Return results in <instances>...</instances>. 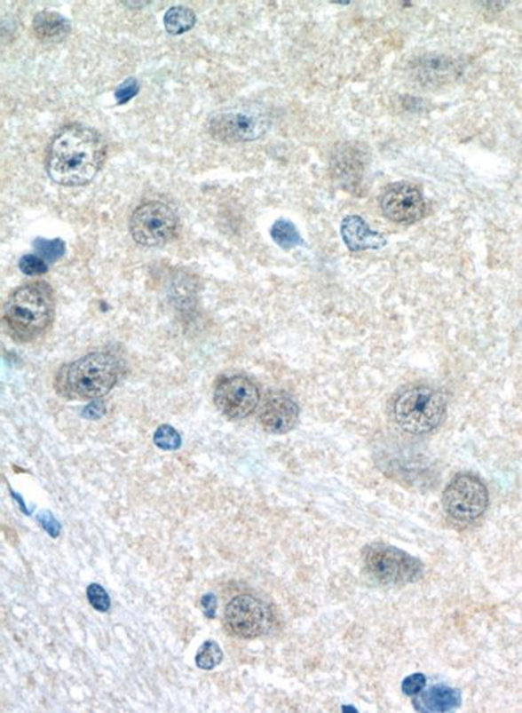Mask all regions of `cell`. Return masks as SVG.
Returning <instances> with one entry per match:
<instances>
[{
  "label": "cell",
  "mask_w": 522,
  "mask_h": 713,
  "mask_svg": "<svg viewBox=\"0 0 522 713\" xmlns=\"http://www.w3.org/2000/svg\"><path fill=\"white\" fill-rule=\"evenodd\" d=\"M107 152V143L99 131L83 124H69L50 141L47 176L66 187L88 185L104 166Z\"/></svg>",
  "instance_id": "cell-1"
},
{
  "label": "cell",
  "mask_w": 522,
  "mask_h": 713,
  "mask_svg": "<svg viewBox=\"0 0 522 713\" xmlns=\"http://www.w3.org/2000/svg\"><path fill=\"white\" fill-rule=\"evenodd\" d=\"M54 315V290L47 282L36 281L22 285L8 296L2 321L13 340L25 344L46 334Z\"/></svg>",
  "instance_id": "cell-2"
},
{
  "label": "cell",
  "mask_w": 522,
  "mask_h": 713,
  "mask_svg": "<svg viewBox=\"0 0 522 713\" xmlns=\"http://www.w3.org/2000/svg\"><path fill=\"white\" fill-rule=\"evenodd\" d=\"M121 365L109 353H91L62 366L55 376L58 395L67 400H96L115 387Z\"/></svg>",
  "instance_id": "cell-3"
},
{
  "label": "cell",
  "mask_w": 522,
  "mask_h": 713,
  "mask_svg": "<svg viewBox=\"0 0 522 713\" xmlns=\"http://www.w3.org/2000/svg\"><path fill=\"white\" fill-rule=\"evenodd\" d=\"M447 398L430 385L416 384L397 393L392 404V416L397 426L413 435L429 434L443 421Z\"/></svg>",
  "instance_id": "cell-4"
},
{
  "label": "cell",
  "mask_w": 522,
  "mask_h": 713,
  "mask_svg": "<svg viewBox=\"0 0 522 713\" xmlns=\"http://www.w3.org/2000/svg\"><path fill=\"white\" fill-rule=\"evenodd\" d=\"M363 563L372 579L384 585H407L418 582L424 574L423 563L407 551L388 545L371 543L363 551Z\"/></svg>",
  "instance_id": "cell-5"
},
{
  "label": "cell",
  "mask_w": 522,
  "mask_h": 713,
  "mask_svg": "<svg viewBox=\"0 0 522 713\" xmlns=\"http://www.w3.org/2000/svg\"><path fill=\"white\" fill-rule=\"evenodd\" d=\"M269 124L268 114L261 107H230L210 116V134L224 143H244L263 138Z\"/></svg>",
  "instance_id": "cell-6"
},
{
  "label": "cell",
  "mask_w": 522,
  "mask_h": 713,
  "mask_svg": "<svg viewBox=\"0 0 522 713\" xmlns=\"http://www.w3.org/2000/svg\"><path fill=\"white\" fill-rule=\"evenodd\" d=\"M179 218L170 205L148 202L136 208L130 216V232L133 241L144 247H161L175 238Z\"/></svg>",
  "instance_id": "cell-7"
},
{
  "label": "cell",
  "mask_w": 522,
  "mask_h": 713,
  "mask_svg": "<svg viewBox=\"0 0 522 713\" xmlns=\"http://www.w3.org/2000/svg\"><path fill=\"white\" fill-rule=\"evenodd\" d=\"M490 502L487 487L473 474H458L446 487L441 498L444 511L461 523L478 520Z\"/></svg>",
  "instance_id": "cell-8"
},
{
  "label": "cell",
  "mask_w": 522,
  "mask_h": 713,
  "mask_svg": "<svg viewBox=\"0 0 522 713\" xmlns=\"http://www.w3.org/2000/svg\"><path fill=\"white\" fill-rule=\"evenodd\" d=\"M227 631L241 639H257L271 630V609L251 595H240L227 604L224 614Z\"/></svg>",
  "instance_id": "cell-9"
},
{
  "label": "cell",
  "mask_w": 522,
  "mask_h": 713,
  "mask_svg": "<svg viewBox=\"0 0 522 713\" xmlns=\"http://www.w3.org/2000/svg\"><path fill=\"white\" fill-rule=\"evenodd\" d=\"M216 407L225 417L238 421L249 417L260 401L259 388L246 376L222 379L215 390Z\"/></svg>",
  "instance_id": "cell-10"
},
{
  "label": "cell",
  "mask_w": 522,
  "mask_h": 713,
  "mask_svg": "<svg viewBox=\"0 0 522 713\" xmlns=\"http://www.w3.org/2000/svg\"><path fill=\"white\" fill-rule=\"evenodd\" d=\"M380 208L388 220L410 225L423 218L426 202L415 185L399 182L390 186L383 194Z\"/></svg>",
  "instance_id": "cell-11"
},
{
  "label": "cell",
  "mask_w": 522,
  "mask_h": 713,
  "mask_svg": "<svg viewBox=\"0 0 522 713\" xmlns=\"http://www.w3.org/2000/svg\"><path fill=\"white\" fill-rule=\"evenodd\" d=\"M299 407L290 396L273 393L264 401L260 410V424L271 434H286L298 423Z\"/></svg>",
  "instance_id": "cell-12"
},
{
  "label": "cell",
  "mask_w": 522,
  "mask_h": 713,
  "mask_svg": "<svg viewBox=\"0 0 522 713\" xmlns=\"http://www.w3.org/2000/svg\"><path fill=\"white\" fill-rule=\"evenodd\" d=\"M341 237L352 252L380 250L388 243L384 235L372 230L362 218L355 215L344 218L341 223Z\"/></svg>",
  "instance_id": "cell-13"
},
{
  "label": "cell",
  "mask_w": 522,
  "mask_h": 713,
  "mask_svg": "<svg viewBox=\"0 0 522 713\" xmlns=\"http://www.w3.org/2000/svg\"><path fill=\"white\" fill-rule=\"evenodd\" d=\"M463 696L460 690L446 685H436L431 689L422 691L414 699V709L421 712H448L461 706Z\"/></svg>",
  "instance_id": "cell-14"
},
{
  "label": "cell",
  "mask_w": 522,
  "mask_h": 713,
  "mask_svg": "<svg viewBox=\"0 0 522 713\" xmlns=\"http://www.w3.org/2000/svg\"><path fill=\"white\" fill-rule=\"evenodd\" d=\"M33 32L43 43L55 44L65 40L71 32V23L57 11H40L33 19Z\"/></svg>",
  "instance_id": "cell-15"
},
{
  "label": "cell",
  "mask_w": 522,
  "mask_h": 713,
  "mask_svg": "<svg viewBox=\"0 0 522 713\" xmlns=\"http://www.w3.org/2000/svg\"><path fill=\"white\" fill-rule=\"evenodd\" d=\"M163 24L170 35H183L195 27L196 15L191 8L185 7V5H175L165 13Z\"/></svg>",
  "instance_id": "cell-16"
},
{
  "label": "cell",
  "mask_w": 522,
  "mask_h": 713,
  "mask_svg": "<svg viewBox=\"0 0 522 713\" xmlns=\"http://www.w3.org/2000/svg\"><path fill=\"white\" fill-rule=\"evenodd\" d=\"M272 240L283 250H291L294 247L304 245L301 234L296 225L289 220H277L271 229Z\"/></svg>",
  "instance_id": "cell-17"
},
{
  "label": "cell",
  "mask_w": 522,
  "mask_h": 713,
  "mask_svg": "<svg viewBox=\"0 0 522 713\" xmlns=\"http://www.w3.org/2000/svg\"><path fill=\"white\" fill-rule=\"evenodd\" d=\"M224 659V652L221 646L213 640H207L196 654V665L202 670H213L218 667Z\"/></svg>",
  "instance_id": "cell-18"
},
{
  "label": "cell",
  "mask_w": 522,
  "mask_h": 713,
  "mask_svg": "<svg viewBox=\"0 0 522 713\" xmlns=\"http://www.w3.org/2000/svg\"><path fill=\"white\" fill-rule=\"evenodd\" d=\"M153 440H154V445L163 451H175L182 446V438H180L179 432L170 424H162L158 427Z\"/></svg>",
  "instance_id": "cell-19"
},
{
  "label": "cell",
  "mask_w": 522,
  "mask_h": 713,
  "mask_svg": "<svg viewBox=\"0 0 522 713\" xmlns=\"http://www.w3.org/2000/svg\"><path fill=\"white\" fill-rule=\"evenodd\" d=\"M35 249L43 255L44 259L54 263L65 255L66 243L59 238H57V240L38 238V240L35 241Z\"/></svg>",
  "instance_id": "cell-20"
},
{
  "label": "cell",
  "mask_w": 522,
  "mask_h": 713,
  "mask_svg": "<svg viewBox=\"0 0 522 713\" xmlns=\"http://www.w3.org/2000/svg\"><path fill=\"white\" fill-rule=\"evenodd\" d=\"M87 598L89 604H91L94 609L99 610V612L105 613L110 609L111 600L109 593H107L101 585L96 584V582L89 585L87 588Z\"/></svg>",
  "instance_id": "cell-21"
},
{
  "label": "cell",
  "mask_w": 522,
  "mask_h": 713,
  "mask_svg": "<svg viewBox=\"0 0 522 713\" xmlns=\"http://www.w3.org/2000/svg\"><path fill=\"white\" fill-rule=\"evenodd\" d=\"M19 268L27 276H41L47 273L49 267L37 255L28 254L21 257L19 262Z\"/></svg>",
  "instance_id": "cell-22"
},
{
  "label": "cell",
  "mask_w": 522,
  "mask_h": 713,
  "mask_svg": "<svg viewBox=\"0 0 522 713\" xmlns=\"http://www.w3.org/2000/svg\"><path fill=\"white\" fill-rule=\"evenodd\" d=\"M138 91H140V84H138V80L135 77H130V79L124 80L122 84L118 85L114 94H115L118 105H124L130 102L133 97L138 96Z\"/></svg>",
  "instance_id": "cell-23"
},
{
  "label": "cell",
  "mask_w": 522,
  "mask_h": 713,
  "mask_svg": "<svg viewBox=\"0 0 522 713\" xmlns=\"http://www.w3.org/2000/svg\"><path fill=\"white\" fill-rule=\"evenodd\" d=\"M426 682L424 674H413V676L407 677L402 682V691H404L405 695H419L426 687Z\"/></svg>",
  "instance_id": "cell-24"
},
{
  "label": "cell",
  "mask_w": 522,
  "mask_h": 713,
  "mask_svg": "<svg viewBox=\"0 0 522 713\" xmlns=\"http://www.w3.org/2000/svg\"><path fill=\"white\" fill-rule=\"evenodd\" d=\"M37 520L44 531L49 534L50 537L55 538L60 535V531H62V526H60L59 521L55 519V516L52 515L51 512L44 511L38 513Z\"/></svg>",
  "instance_id": "cell-25"
},
{
  "label": "cell",
  "mask_w": 522,
  "mask_h": 713,
  "mask_svg": "<svg viewBox=\"0 0 522 713\" xmlns=\"http://www.w3.org/2000/svg\"><path fill=\"white\" fill-rule=\"evenodd\" d=\"M200 605H202V612H204V614L207 615L208 618H210V620L216 618V612H218V598H216L213 593H207V595L202 596V600H200Z\"/></svg>",
  "instance_id": "cell-26"
},
{
  "label": "cell",
  "mask_w": 522,
  "mask_h": 713,
  "mask_svg": "<svg viewBox=\"0 0 522 713\" xmlns=\"http://www.w3.org/2000/svg\"><path fill=\"white\" fill-rule=\"evenodd\" d=\"M105 415V405L102 401H93L91 405L85 408L83 416L89 418V420H99Z\"/></svg>",
  "instance_id": "cell-27"
}]
</instances>
